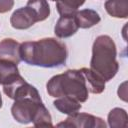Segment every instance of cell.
Here are the masks:
<instances>
[{
    "instance_id": "1",
    "label": "cell",
    "mask_w": 128,
    "mask_h": 128,
    "mask_svg": "<svg viewBox=\"0 0 128 128\" xmlns=\"http://www.w3.org/2000/svg\"><path fill=\"white\" fill-rule=\"evenodd\" d=\"M19 54L21 61L45 68L65 65L68 56L66 45L52 37L21 43Z\"/></svg>"
},
{
    "instance_id": "2",
    "label": "cell",
    "mask_w": 128,
    "mask_h": 128,
    "mask_svg": "<svg viewBox=\"0 0 128 128\" xmlns=\"http://www.w3.org/2000/svg\"><path fill=\"white\" fill-rule=\"evenodd\" d=\"M47 93L54 98L68 96L80 103L85 102L89 97L85 77L81 70H67L50 78L46 84Z\"/></svg>"
},
{
    "instance_id": "3",
    "label": "cell",
    "mask_w": 128,
    "mask_h": 128,
    "mask_svg": "<svg viewBox=\"0 0 128 128\" xmlns=\"http://www.w3.org/2000/svg\"><path fill=\"white\" fill-rule=\"evenodd\" d=\"M116 56L117 50L113 39L108 35H100L92 46L90 69L102 77L105 82L110 81L119 70Z\"/></svg>"
},
{
    "instance_id": "4",
    "label": "cell",
    "mask_w": 128,
    "mask_h": 128,
    "mask_svg": "<svg viewBox=\"0 0 128 128\" xmlns=\"http://www.w3.org/2000/svg\"><path fill=\"white\" fill-rule=\"evenodd\" d=\"M43 106L44 104L41 100L40 94L23 97L14 100L11 107V114L17 122L28 124L33 122L35 116Z\"/></svg>"
},
{
    "instance_id": "5",
    "label": "cell",
    "mask_w": 128,
    "mask_h": 128,
    "mask_svg": "<svg viewBox=\"0 0 128 128\" xmlns=\"http://www.w3.org/2000/svg\"><path fill=\"white\" fill-rule=\"evenodd\" d=\"M58 127H75V128H105L106 123L102 118L88 113H75L68 115L65 121L58 123Z\"/></svg>"
},
{
    "instance_id": "6",
    "label": "cell",
    "mask_w": 128,
    "mask_h": 128,
    "mask_svg": "<svg viewBox=\"0 0 128 128\" xmlns=\"http://www.w3.org/2000/svg\"><path fill=\"white\" fill-rule=\"evenodd\" d=\"M36 22H40L36 12L28 5L16 9L10 17V24L14 29L25 30L33 26Z\"/></svg>"
},
{
    "instance_id": "7",
    "label": "cell",
    "mask_w": 128,
    "mask_h": 128,
    "mask_svg": "<svg viewBox=\"0 0 128 128\" xmlns=\"http://www.w3.org/2000/svg\"><path fill=\"white\" fill-rule=\"evenodd\" d=\"M74 15L60 16V18L57 20L55 27H54V33L56 37L62 38V39L68 38L74 35L78 31L79 27L75 21Z\"/></svg>"
},
{
    "instance_id": "8",
    "label": "cell",
    "mask_w": 128,
    "mask_h": 128,
    "mask_svg": "<svg viewBox=\"0 0 128 128\" xmlns=\"http://www.w3.org/2000/svg\"><path fill=\"white\" fill-rule=\"evenodd\" d=\"M20 43L12 38H5L0 41V59H6L19 63L21 61L20 54Z\"/></svg>"
},
{
    "instance_id": "9",
    "label": "cell",
    "mask_w": 128,
    "mask_h": 128,
    "mask_svg": "<svg viewBox=\"0 0 128 128\" xmlns=\"http://www.w3.org/2000/svg\"><path fill=\"white\" fill-rule=\"evenodd\" d=\"M17 63L6 60L0 59V84L1 85H8L18 79L21 75L19 73Z\"/></svg>"
},
{
    "instance_id": "10",
    "label": "cell",
    "mask_w": 128,
    "mask_h": 128,
    "mask_svg": "<svg viewBox=\"0 0 128 128\" xmlns=\"http://www.w3.org/2000/svg\"><path fill=\"white\" fill-rule=\"evenodd\" d=\"M75 21L79 28L87 29L90 27L95 26L101 20L100 15L93 9H83L77 11L74 15Z\"/></svg>"
},
{
    "instance_id": "11",
    "label": "cell",
    "mask_w": 128,
    "mask_h": 128,
    "mask_svg": "<svg viewBox=\"0 0 128 128\" xmlns=\"http://www.w3.org/2000/svg\"><path fill=\"white\" fill-rule=\"evenodd\" d=\"M80 70L85 77L86 85L89 92L93 94H100L104 91L105 81L102 77H100L97 73L92 71L90 68H81Z\"/></svg>"
},
{
    "instance_id": "12",
    "label": "cell",
    "mask_w": 128,
    "mask_h": 128,
    "mask_svg": "<svg viewBox=\"0 0 128 128\" xmlns=\"http://www.w3.org/2000/svg\"><path fill=\"white\" fill-rule=\"evenodd\" d=\"M53 104H54V107L58 111H60L63 114H66V115L75 114L82 107V105L80 104L79 101H77L76 99H74L72 97H68V96H63V97L57 98L53 102Z\"/></svg>"
},
{
    "instance_id": "13",
    "label": "cell",
    "mask_w": 128,
    "mask_h": 128,
    "mask_svg": "<svg viewBox=\"0 0 128 128\" xmlns=\"http://www.w3.org/2000/svg\"><path fill=\"white\" fill-rule=\"evenodd\" d=\"M104 7L106 12L114 18L126 19L128 16V0H107Z\"/></svg>"
},
{
    "instance_id": "14",
    "label": "cell",
    "mask_w": 128,
    "mask_h": 128,
    "mask_svg": "<svg viewBox=\"0 0 128 128\" xmlns=\"http://www.w3.org/2000/svg\"><path fill=\"white\" fill-rule=\"evenodd\" d=\"M56 2V9L60 16L74 15L80 6L85 3V0H50Z\"/></svg>"
},
{
    "instance_id": "15",
    "label": "cell",
    "mask_w": 128,
    "mask_h": 128,
    "mask_svg": "<svg viewBox=\"0 0 128 128\" xmlns=\"http://www.w3.org/2000/svg\"><path fill=\"white\" fill-rule=\"evenodd\" d=\"M108 125L112 128H126L128 126L127 112L122 108H113L108 114Z\"/></svg>"
},
{
    "instance_id": "16",
    "label": "cell",
    "mask_w": 128,
    "mask_h": 128,
    "mask_svg": "<svg viewBox=\"0 0 128 128\" xmlns=\"http://www.w3.org/2000/svg\"><path fill=\"white\" fill-rule=\"evenodd\" d=\"M27 5L36 12L39 21L46 20L50 15V6L47 0H28Z\"/></svg>"
},
{
    "instance_id": "17",
    "label": "cell",
    "mask_w": 128,
    "mask_h": 128,
    "mask_svg": "<svg viewBox=\"0 0 128 128\" xmlns=\"http://www.w3.org/2000/svg\"><path fill=\"white\" fill-rule=\"evenodd\" d=\"M14 6V0H0V13H6L10 11Z\"/></svg>"
},
{
    "instance_id": "18",
    "label": "cell",
    "mask_w": 128,
    "mask_h": 128,
    "mask_svg": "<svg viewBox=\"0 0 128 128\" xmlns=\"http://www.w3.org/2000/svg\"><path fill=\"white\" fill-rule=\"evenodd\" d=\"M2 107V97H1V93H0V108Z\"/></svg>"
}]
</instances>
